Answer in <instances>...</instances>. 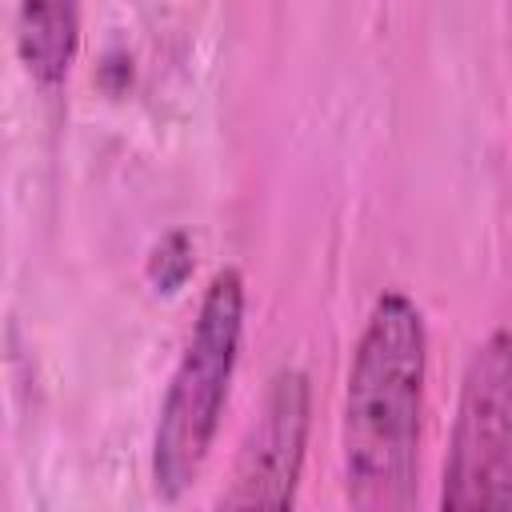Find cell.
Wrapping results in <instances>:
<instances>
[{"mask_svg": "<svg viewBox=\"0 0 512 512\" xmlns=\"http://www.w3.org/2000/svg\"><path fill=\"white\" fill-rule=\"evenodd\" d=\"M312 424V388L300 368H280L260 400V412L236 452L220 508H288L300 488Z\"/></svg>", "mask_w": 512, "mask_h": 512, "instance_id": "277c9868", "label": "cell"}, {"mask_svg": "<svg viewBox=\"0 0 512 512\" xmlns=\"http://www.w3.org/2000/svg\"><path fill=\"white\" fill-rule=\"evenodd\" d=\"M192 268H196V252H192V240H188V232H168L156 248H152V256H148V280L156 284V292H176V288H184V280L192 276Z\"/></svg>", "mask_w": 512, "mask_h": 512, "instance_id": "8992f818", "label": "cell"}, {"mask_svg": "<svg viewBox=\"0 0 512 512\" xmlns=\"http://www.w3.org/2000/svg\"><path fill=\"white\" fill-rule=\"evenodd\" d=\"M440 508L512 512V328L488 332L464 364Z\"/></svg>", "mask_w": 512, "mask_h": 512, "instance_id": "3957f363", "label": "cell"}, {"mask_svg": "<svg viewBox=\"0 0 512 512\" xmlns=\"http://www.w3.org/2000/svg\"><path fill=\"white\" fill-rule=\"evenodd\" d=\"M428 380L424 312L404 292H380L352 348L340 416L348 504L392 512L416 504Z\"/></svg>", "mask_w": 512, "mask_h": 512, "instance_id": "6da1fadb", "label": "cell"}, {"mask_svg": "<svg viewBox=\"0 0 512 512\" xmlns=\"http://www.w3.org/2000/svg\"><path fill=\"white\" fill-rule=\"evenodd\" d=\"M80 52V0H16V56L40 88H60Z\"/></svg>", "mask_w": 512, "mask_h": 512, "instance_id": "5b68a950", "label": "cell"}, {"mask_svg": "<svg viewBox=\"0 0 512 512\" xmlns=\"http://www.w3.org/2000/svg\"><path fill=\"white\" fill-rule=\"evenodd\" d=\"M244 336V276L236 268H220L196 308L184 356L168 380L160 400L156 436H152V488L160 500H180L216 440L232 372L240 360Z\"/></svg>", "mask_w": 512, "mask_h": 512, "instance_id": "7a4b0ae2", "label": "cell"}]
</instances>
